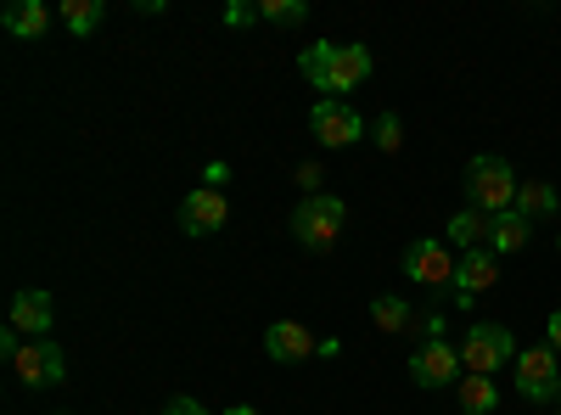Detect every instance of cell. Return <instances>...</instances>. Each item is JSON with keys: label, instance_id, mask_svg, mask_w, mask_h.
I'll list each match as a JSON object with an SVG mask.
<instances>
[{"label": "cell", "instance_id": "8992f818", "mask_svg": "<svg viewBox=\"0 0 561 415\" xmlns=\"http://www.w3.org/2000/svg\"><path fill=\"white\" fill-rule=\"evenodd\" d=\"M309 129H314L320 147H354L359 135H365V118H359L343 96H320V102L309 107Z\"/></svg>", "mask_w": 561, "mask_h": 415}, {"label": "cell", "instance_id": "83f0119b", "mask_svg": "<svg viewBox=\"0 0 561 415\" xmlns=\"http://www.w3.org/2000/svg\"><path fill=\"white\" fill-rule=\"evenodd\" d=\"M225 415H259V410H253V404H230Z\"/></svg>", "mask_w": 561, "mask_h": 415}, {"label": "cell", "instance_id": "30bf717a", "mask_svg": "<svg viewBox=\"0 0 561 415\" xmlns=\"http://www.w3.org/2000/svg\"><path fill=\"white\" fill-rule=\"evenodd\" d=\"M12 371H18V382H28V388H57V382L68 377V354H62L57 343H23V354L12 359Z\"/></svg>", "mask_w": 561, "mask_h": 415}, {"label": "cell", "instance_id": "3957f363", "mask_svg": "<svg viewBox=\"0 0 561 415\" xmlns=\"http://www.w3.org/2000/svg\"><path fill=\"white\" fill-rule=\"evenodd\" d=\"M343 219H348L343 197H332V192L304 197V203H298V214H293V237H298L309 253H325V247H332V242L343 237Z\"/></svg>", "mask_w": 561, "mask_h": 415}, {"label": "cell", "instance_id": "ffe728a7", "mask_svg": "<svg viewBox=\"0 0 561 415\" xmlns=\"http://www.w3.org/2000/svg\"><path fill=\"white\" fill-rule=\"evenodd\" d=\"M370 320H377V332H404V326H410V303L382 292L377 303H370Z\"/></svg>", "mask_w": 561, "mask_h": 415}, {"label": "cell", "instance_id": "6da1fadb", "mask_svg": "<svg viewBox=\"0 0 561 415\" xmlns=\"http://www.w3.org/2000/svg\"><path fill=\"white\" fill-rule=\"evenodd\" d=\"M298 68H304V79H309L314 90L337 96V90H354V84H365V79H370V51H365V45L320 39V45H309V51L298 57Z\"/></svg>", "mask_w": 561, "mask_h": 415}, {"label": "cell", "instance_id": "7402d4cb", "mask_svg": "<svg viewBox=\"0 0 561 415\" xmlns=\"http://www.w3.org/2000/svg\"><path fill=\"white\" fill-rule=\"evenodd\" d=\"M444 332H449L444 309H427V314H421V343H444Z\"/></svg>", "mask_w": 561, "mask_h": 415}, {"label": "cell", "instance_id": "7c38bea8", "mask_svg": "<svg viewBox=\"0 0 561 415\" xmlns=\"http://www.w3.org/2000/svg\"><path fill=\"white\" fill-rule=\"evenodd\" d=\"M264 354L280 359V365H298V359L320 354V337L304 326V320H275V326L264 332Z\"/></svg>", "mask_w": 561, "mask_h": 415}, {"label": "cell", "instance_id": "4316f807", "mask_svg": "<svg viewBox=\"0 0 561 415\" xmlns=\"http://www.w3.org/2000/svg\"><path fill=\"white\" fill-rule=\"evenodd\" d=\"M545 343H550V348H556V354H561V309H556V314H550V320H545Z\"/></svg>", "mask_w": 561, "mask_h": 415}, {"label": "cell", "instance_id": "d6986e66", "mask_svg": "<svg viewBox=\"0 0 561 415\" xmlns=\"http://www.w3.org/2000/svg\"><path fill=\"white\" fill-rule=\"evenodd\" d=\"M102 18H107V7H102V0H62V28L68 34H96L102 28Z\"/></svg>", "mask_w": 561, "mask_h": 415}, {"label": "cell", "instance_id": "5bb4252c", "mask_svg": "<svg viewBox=\"0 0 561 415\" xmlns=\"http://www.w3.org/2000/svg\"><path fill=\"white\" fill-rule=\"evenodd\" d=\"M528 237H534V219L517 214V208H505V214L489 219V253H523Z\"/></svg>", "mask_w": 561, "mask_h": 415}, {"label": "cell", "instance_id": "44dd1931", "mask_svg": "<svg viewBox=\"0 0 561 415\" xmlns=\"http://www.w3.org/2000/svg\"><path fill=\"white\" fill-rule=\"evenodd\" d=\"M309 18V0H259V23H304Z\"/></svg>", "mask_w": 561, "mask_h": 415}, {"label": "cell", "instance_id": "ac0fdd59", "mask_svg": "<svg viewBox=\"0 0 561 415\" xmlns=\"http://www.w3.org/2000/svg\"><path fill=\"white\" fill-rule=\"evenodd\" d=\"M444 237H449L455 247H466V253H472V247H483V242H489V219H483L478 208H460V214L444 224Z\"/></svg>", "mask_w": 561, "mask_h": 415}, {"label": "cell", "instance_id": "cb8c5ba5", "mask_svg": "<svg viewBox=\"0 0 561 415\" xmlns=\"http://www.w3.org/2000/svg\"><path fill=\"white\" fill-rule=\"evenodd\" d=\"M320 180H325V169H320V163H304V169H298V186H304V197H320Z\"/></svg>", "mask_w": 561, "mask_h": 415}, {"label": "cell", "instance_id": "4fadbf2b", "mask_svg": "<svg viewBox=\"0 0 561 415\" xmlns=\"http://www.w3.org/2000/svg\"><path fill=\"white\" fill-rule=\"evenodd\" d=\"M51 320H57V303H51V292L23 287V292L12 298V326H18V332H28V337H39V343H45V332H51Z\"/></svg>", "mask_w": 561, "mask_h": 415}, {"label": "cell", "instance_id": "d4e9b609", "mask_svg": "<svg viewBox=\"0 0 561 415\" xmlns=\"http://www.w3.org/2000/svg\"><path fill=\"white\" fill-rule=\"evenodd\" d=\"M225 23L242 28V23H259V7H225Z\"/></svg>", "mask_w": 561, "mask_h": 415}, {"label": "cell", "instance_id": "9c48e42d", "mask_svg": "<svg viewBox=\"0 0 561 415\" xmlns=\"http://www.w3.org/2000/svg\"><path fill=\"white\" fill-rule=\"evenodd\" d=\"M500 281V253H489V247H472L460 264H455V309H472L478 303V292H489Z\"/></svg>", "mask_w": 561, "mask_h": 415}, {"label": "cell", "instance_id": "603a6c76", "mask_svg": "<svg viewBox=\"0 0 561 415\" xmlns=\"http://www.w3.org/2000/svg\"><path fill=\"white\" fill-rule=\"evenodd\" d=\"M399 141H404V124L388 113V118L377 124V147H382V152H399Z\"/></svg>", "mask_w": 561, "mask_h": 415}, {"label": "cell", "instance_id": "ba28073f", "mask_svg": "<svg viewBox=\"0 0 561 415\" xmlns=\"http://www.w3.org/2000/svg\"><path fill=\"white\" fill-rule=\"evenodd\" d=\"M455 264L460 258H449V247L438 237H421V242L404 247V275L421 287H455Z\"/></svg>", "mask_w": 561, "mask_h": 415}, {"label": "cell", "instance_id": "484cf974", "mask_svg": "<svg viewBox=\"0 0 561 415\" xmlns=\"http://www.w3.org/2000/svg\"><path fill=\"white\" fill-rule=\"evenodd\" d=\"M163 415H208V410H203L197 399H169V404H163Z\"/></svg>", "mask_w": 561, "mask_h": 415}, {"label": "cell", "instance_id": "f546056e", "mask_svg": "<svg viewBox=\"0 0 561 415\" xmlns=\"http://www.w3.org/2000/svg\"><path fill=\"white\" fill-rule=\"evenodd\" d=\"M556 399H561V393H556Z\"/></svg>", "mask_w": 561, "mask_h": 415}, {"label": "cell", "instance_id": "5b68a950", "mask_svg": "<svg viewBox=\"0 0 561 415\" xmlns=\"http://www.w3.org/2000/svg\"><path fill=\"white\" fill-rule=\"evenodd\" d=\"M517 393H523L528 404H550V399L561 393V359H556L550 343L517 354Z\"/></svg>", "mask_w": 561, "mask_h": 415}, {"label": "cell", "instance_id": "8fae6325", "mask_svg": "<svg viewBox=\"0 0 561 415\" xmlns=\"http://www.w3.org/2000/svg\"><path fill=\"white\" fill-rule=\"evenodd\" d=\"M225 219H230V203H225L219 186H197L192 197L180 203V230L185 237H214Z\"/></svg>", "mask_w": 561, "mask_h": 415}, {"label": "cell", "instance_id": "9a60e30c", "mask_svg": "<svg viewBox=\"0 0 561 415\" xmlns=\"http://www.w3.org/2000/svg\"><path fill=\"white\" fill-rule=\"evenodd\" d=\"M517 214H528V219H556V214H561V192L550 186V180H523V186H517Z\"/></svg>", "mask_w": 561, "mask_h": 415}, {"label": "cell", "instance_id": "277c9868", "mask_svg": "<svg viewBox=\"0 0 561 415\" xmlns=\"http://www.w3.org/2000/svg\"><path fill=\"white\" fill-rule=\"evenodd\" d=\"M505 359H517V337H511L505 326H494V320H472V326H466V343H460V365L472 377H494Z\"/></svg>", "mask_w": 561, "mask_h": 415}, {"label": "cell", "instance_id": "f1b7e54d", "mask_svg": "<svg viewBox=\"0 0 561 415\" xmlns=\"http://www.w3.org/2000/svg\"><path fill=\"white\" fill-rule=\"evenodd\" d=\"M556 415H561V410H556Z\"/></svg>", "mask_w": 561, "mask_h": 415}, {"label": "cell", "instance_id": "e0dca14e", "mask_svg": "<svg viewBox=\"0 0 561 415\" xmlns=\"http://www.w3.org/2000/svg\"><path fill=\"white\" fill-rule=\"evenodd\" d=\"M7 28L18 39H39L45 28H51V12H45L39 0H12V7H7Z\"/></svg>", "mask_w": 561, "mask_h": 415}, {"label": "cell", "instance_id": "52a82bcc", "mask_svg": "<svg viewBox=\"0 0 561 415\" xmlns=\"http://www.w3.org/2000/svg\"><path fill=\"white\" fill-rule=\"evenodd\" d=\"M460 377H466V365H460V348H449V343H421L410 354V382L415 388L438 393V388H455Z\"/></svg>", "mask_w": 561, "mask_h": 415}, {"label": "cell", "instance_id": "2e32d148", "mask_svg": "<svg viewBox=\"0 0 561 415\" xmlns=\"http://www.w3.org/2000/svg\"><path fill=\"white\" fill-rule=\"evenodd\" d=\"M455 399H460L466 415H489V410H500V388H494V377H472V371L455 382Z\"/></svg>", "mask_w": 561, "mask_h": 415}, {"label": "cell", "instance_id": "7a4b0ae2", "mask_svg": "<svg viewBox=\"0 0 561 415\" xmlns=\"http://www.w3.org/2000/svg\"><path fill=\"white\" fill-rule=\"evenodd\" d=\"M517 186H523V180L511 174V163L494 158V152L466 163V208H478L483 219H494V214H505V208H517Z\"/></svg>", "mask_w": 561, "mask_h": 415}]
</instances>
